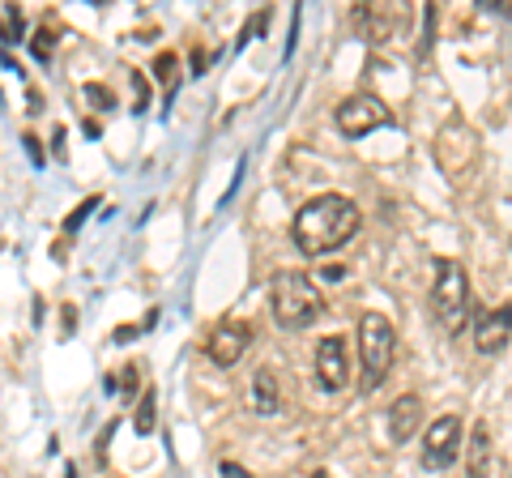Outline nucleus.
I'll return each mask as SVG.
<instances>
[{
    "label": "nucleus",
    "mask_w": 512,
    "mask_h": 478,
    "mask_svg": "<svg viewBox=\"0 0 512 478\" xmlns=\"http://www.w3.org/2000/svg\"><path fill=\"white\" fill-rule=\"evenodd\" d=\"M359 231V205L342 193H320L312 197L291 222L295 248L303 257H329L342 244H350V235Z\"/></svg>",
    "instance_id": "nucleus-1"
},
{
    "label": "nucleus",
    "mask_w": 512,
    "mask_h": 478,
    "mask_svg": "<svg viewBox=\"0 0 512 478\" xmlns=\"http://www.w3.org/2000/svg\"><path fill=\"white\" fill-rule=\"evenodd\" d=\"M269 312H274L282 329H308L325 316V295H320V286L308 274L286 269V274L269 282Z\"/></svg>",
    "instance_id": "nucleus-2"
},
{
    "label": "nucleus",
    "mask_w": 512,
    "mask_h": 478,
    "mask_svg": "<svg viewBox=\"0 0 512 478\" xmlns=\"http://www.w3.org/2000/svg\"><path fill=\"white\" fill-rule=\"evenodd\" d=\"M431 312L448 329L470 321V274L453 257H436V282H431Z\"/></svg>",
    "instance_id": "nucleus-3"
},
{
    "label": "nucleus",
    "mask_w": 512,
    "mask_h": 478,
    "mask_svg": "<svg viewBox=\"0 0 512 478\" xmlns=\"http://www.w3.org/2000/svg\"><path fill=\"white\" fill-rule=\"evenodd\" d=\"M431 154H436V167L448 175V184H461V180H470L474 167H478V133L470 129L461 116H448L440 124V133H436V146H431Z\"/></svg>",
    "instance_id": "nucleus-4"
},
{
    "label": "nucleus",
    "mask_w": 512,
    "mask_h": 478,
    "mask_svg": "<svg viewBox=\"0 0 512 478\" xmlns=\"http://www.w3.org/2000/svg\"><path fill=\"white\" fill-rule=\"evenodd\" d=\"M393 346L397 333L384 312H363L359 316V359H363V385L376 389L393 368Z\"/></svg>",
    "instance_id": "nucleus-5"
},
{
    "label": "nucleus",
    "mask_w": 512,
    "mask_h": 478,
    "mask_svg": "<svg viewBox=\"0 0 512 478\" xmlns=\"http://www.w3.org/2000/svg\"><path fill=\"white\" fill-rule=\"evenodd\" d=\"M338 133L342 137H367V133H376V129H384V124H393V111L384 107L376 94H367V90H359V94H346V99L338 103Z\"/></svg>",
    "instance_id": "nucleus-6"
},
{
    "label": "nucleus",
    "mask_w": 512,
    "mask_h": 478,
    "mask_svg": "<svg viewBox=\"0 0 512 478\" xmlns=\"http://www.w3.org/2000/svg\"><path fill=\"white\" fill-rule=\"evenodd\" d=\"M457 457H461V414H440L436 423H427L423 470H448Z\"/></svg>",
    "instance_id": "nucleus-7"
},
{
    "label": "nucleus",
    "mask_w": 512,
    "mask_h": 478,
    "mask_svg": "<svg viewBox=\"0 0 512 478\" xmlns=\"http://www.w3.org/2000/svg\"><path fill=\"white\" fill-rule=\"evenodd\" d=\"M346 380H350V350H346V338H325V342H316V385L325 389V393H338L346 389Z\"/></svg>",
    "instance_id": "nucleus-8"
},
{
    "label": "nucleus",
    "mask_w": 512,
    "mask_h": 478,
    "mask_svg": "<svg viewBox=\"0 0 512 478\" xmlns=\"http://www.w3.org/2000/svg\"><path fill=\"white\" fill-rule=\"evenodd\" d=\"M248 346H252V329L244 321H222L214 333H210V342H205V350H210V359L218 363V368H235L239 359L248 355Z\"/></svg>",
    "instance_id": "nucleus-9"
},
{
    "label": "nucleus",
    "mask_w": 512,
    "mask_h": 478,
    "mask_svg": "<svg viewBox=\"0 0 512 478\" xmlns=\"http://www.w3.org/2000/svg\"><path fill=\"white\" fill-rule=\"evenodd\" d=\"M359 26H363V35H367V43H384V39H393V30H402L406 26V18H410V9L406 5H363L359 13Z\"/></svg>",
    "instance_id": "nucleus-10"
},
{
    "label": "nucleus",
    "mask_w": 512,
    "mask_h": 478,
    "mask_svg": "<svg viewBox=\"0 0 512 478\" xmlns=\"http://www.w3.org/2000/svg\"><path fill=\"white\" fill-rule=\"evenodd\" d=\"M419 427H423V397L419 393H402L389 406V440L393 444H406V440H414Z\"/></svg>",
    "instance_id": "nucleus-11"
},
{
    "label": "nucleus",
    "mask_w": 512,
    "mask_h": 478,
    "mask_svg": "<svg viewBox=\"0 0 512 478\" xmlns=\"http://www.w3.org/2000/svg\"><path fill=\"white\" fill-rule=\"evenodd\" d=\"M474 346L483 350V355H500V350L508 346V308L474 316Z\"/></svg>",
    "instance_id": "nucleus-12"
},
{
    "label": "nucleus",
    "mask_w": 512,
    "mask_h": 478,
    "mask_svg": "<svg viewBox=\"0 0 512 478\" xmlns=\"http://www.w3.org/2000/svg\"><path fill=\"white\" fill-rule=\"evenodd\" d=\"M495 470V449H491V427L474 423L470 444H466V478H491Z\"/></svg>",
    "instance_id": "nucleus-13"
},
{
    "label": "nucleus",
    "mask_w": 512,
    "mask_h": 478,
    "mask_svg": "<svg viewBox=\"0 0 512 478\" xmlns=\"http://www.w3.org/2000/svg\"><path fill=\"white\" fill-rule=\"evenodd\" d=\"M252 402H256V414H278V372L274 368H256Z\"/></svg>",
    "instance_id": "nucleus-14"
},
{
    "label": "nucleus",
    "mask_w": 512,
    "mask_h": 478,
    "mask_svg": "<svg viewBox=\"0 0 512 478\" xmlns=\"http://www.w3.org/2000/svg\"><path fill=\"white\" fill-rule=\"evenodd\" d=\"M154 423H158V393L146 389V393H141V406H137V419H133L137 436H150V432H154Z\"/></svg>",
    "instance_id": "nucleus-15"
},
{
    "label": "nucleus",
    "mask_w": 512,
    "mask_h": 478,
    "mask_svg": "<svg viewBox=\"0 0 512 478\" xmlns=\"http://www.w3.org/2000/svg\"><path fill=\"white\" fill-rule=\"evenodd\" d=\"M30 52H35V60H52V52H56V35H52V26H39L35 30V39H30Z\"/></svg>",
    "instance_id": "nucleus-16"
},
{
    "label": "nucleus",
    "mask_w": 512,
    "mask_h": 478,
    "mask_svg": "<svg viewBox=\"0 0 512 478\" xmlns=\"http://www.w3.org/2000/svg\"><path fill=\"white\" fill-rule=\"evenodd\" d=\"M86 103H94V107H99V111H111V107H116V94H111L107 86H99V82H86Z\"/></svg>",
    "instance_id": "nucleus-17"
},
{
    "label": "nucleus",
    "mask_w": 512,
    "mask_h": 478,
    "mask_svg": "<svg viewBox=\"0 0 512 478\" xmlns=\"http://www.w3.org/2000/svg\"><path fill=\"white\" fill-rule=\"evenodd\" d=\"M94 205H99V197H86V201L77 205V210H73L69 218H64V231H77V227H82V222H86V214L94 210Z\"/></svg>",
    "instance_id": "nucleus-18"
},
{
    "label": "nucleus",
    "mask_w": 512,
    "mask_h": 478,
    "mask_svg": "<svg viewBox=\"0 0 512 478\" xmlns=\"http://www.w3.org/2000/svg\"><path fill=\"white\" fill-rule=\"evenodd\" d=\"M154 69H158V73H154L158 82H167V86H171V82H175V52H163V56H158V65H154Z\"/></svg>",
    "instance_id": "nucleus-19"
},
{
    "label": "nucleus",
    "mask_w": 512,
    "mask_h": 478,
    "mask_svg": "<svg viewBox=\"0 0 512 478\" xmlns=\"http://www.w3.org/2000/svg\"><path fill=\"white\" fill-rule=\"evenodd\" d=\"M133 94H137V107H133V111H146V107H150V86H146V73H133Z\"/></svg>",
    "instance_id": "nucleus-20"
},
{
    "label": "nucleus",
    "mask_w": 512,
    "mask_h": 478,
    "mask_svg": "<svg viewBox=\"0 0 512 478\" xmlns=\"http://www.w3.org/2000/svg\"><path fill=\"white\" fill-rule=\"evenodd\" d=\"M218 474L222 478H252L244 466H235V461H218Z\"/></svg>",
    "instance_id": "nucleus-21"
},
{
    "label": "nucleus",
    "mask_w": 512,
    "mask_h": 478,
    "mask_svg": "<svg viewBox=\"0 0 512 478\" xmlns=\"http://www.w3.org/2000/svg\"><path fill=\"white\" fill-rule=\"evenodd\" d=\"M9 39H22V13H18V5H9Z\"/></svg>",
    "instance_id": "nucleus-22"
},
{
    "label": "nucleus",
    "mask_w": 512,
    "mask_h": 478,
    "mask_svg": "<svg viewBox=\"0 0 512 478\" xmlns=\"http://www.w3.org/2000/svg\"><path fill=\"white\" fill-rule=\"evenodd\" d=\"M26 141V154L35 158V163H43V150H39V137H22Z\"/></svg>",
    "instance_id": "nucleus-23"
},
{
    "label": "nucleus",
    "mask_w": 512,
    "mask_h": 478,
    "mask_svg": "<svg viewBox=\"0 0 512 478\" xmlns=\"http://www.w3.org/2000/svg\"><path fill=\"white\" fill-rule=\"evenodd\" d=\"M320 278H325V282H342V278H346V269H342V265H329Z\"/></svg>",
    "instance_id": "nucleus-24"
},
{
    "label": "nucleus",
    "mask_w": 512,
    "mask_h": 478,
    "mask_svg": "<svg viewBox=\"0 0 512 478\" xmlns=\"http://www.w3.org/2000/svg\"><path fill=\"white\" fill-rule=\"evenodd\" d=\"M52 141H56V158H64V129H56V137H52Z\"/></svg>",
    "instance_id": "nucleus-25"
},
{
    "label": "nucleus",
    "mask_w": 512,
    "mask_h": 478,
    "mask_svg": "<svg viewBox=\"0 0 512 478\" xmlns=\"http://www.w3.org/2000/svg\"><path fill=\"white\" fill-rule=\"evenodd\" d=\"M312 478H329V474H325V470H316V474H312Z\"/></svg>",
    "instance_id": "nucleus-26"
}]
</instances>
